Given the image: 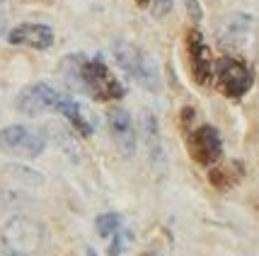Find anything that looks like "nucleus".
Masks as SVG:
<instances>
[{"instance_id": "nucleus-23", "label": "nucleus", "mask_w": 259, "mask_h": 256, "mask_svg": "<svg viewBox=\"0 0 259 256\" xmlns=\"http://www.w3.org/2000/svg\"><path fill=\"white\" fill-rule=\"evenodd\" d=\"M148 256H153V254H148Z\"/></svg>"}, {"instance_id": "nucleus-8", "label": "nucleus", "mask_w": 259, "mask_h": 256, "mask_svg": "<svg viewBox=\"0 0 259 256\" xmlns=\"http://www.w3.org/2000/svg\"><path fill=\"white\" fill-rule=\"evenodd\" d=\"M189 150H192V157L199 165H215L221 160V152H223L218 131L213 126L196 128L192 135V143H189Z\"/></svg>"}, {"instance_id": "nucleus-20", "label": "nucleus", "mask_w": 259, "mask_h": 256, "mask_svg": "<svg viewBox=\"0 0 259 256\" xmlns=\"http://www.w3.org/2000/svg\"><path fill=\"white\" fill-rule=\"evenodd\" d=\"M0 256H15V254H12V251H8L5 246H0Z\"/></svg>"}, {"instance_id": "nucleus-1", "label": "nucleus", "mask_w": 259, "mask_h": 256, "mask_svg": "<svg viewBox=\"0 0 259 256\" xmlns=\"http://www.w3.org/2000/svg\"><path fill=\"white\" fill-rule=\"evenodd\" d=\"M41 244H44V227L32 218L17 215L3 227V246L15 256H32L41 249Z\"/></svg>"}, {"instance_id": "nucleus-19", "label": "nucleus", "mask_w": 259, "mask_h": 256, "mask_svg": "<svg viewBox=\"0 0 259 256\" xmlns=\"http://www.w3.org/2000/svg\"><path fill=\"white\" fill-rule=\"evenodd\" d=\"M5 29H8V20H5V17L0 15V36L5 34Z\"/></svg>"}, {"instance_id": "nucleus-11", "label": "nucleus", "mask_w": 259, "mask_h": 256, "mask_svg": "<svg viewBox=\"0 0 259 256\" xmlns=\"http://www.w3.org/2000/svg\"><path fill=\"white\" fill-rule=\"evenodd\" d=\"M249 27H252V17L247 15H233L223 22V29H221V44L223 46H240L249 34Z\"/></svg>"}, {"instance_id": "nucleus-18", "label": "nucleus", "mask_w": 259, "mask_h": 256, "mask_svg": "<svg viewBox=\"0 0 259 256\" xmlns=\"http://www.w3.org/2000/svg\"><path fill=\"white\" fill-rule=\"evenodd\" d=\"M169 10H172V0H155V8H153L155 17H165Z\"/></svg>"}, {"instance_id": "nucleus-22", "label": "nucleus", "mask_w": 259, "mask_h": 256, "mask_svg": "<svg viewBox=\"0 0 259 256\" xmlns=\"http://www.w3.org/2000/svg\"><path fill=\"white\" fill-rule=\"evenodd\" d=\"M0 5H3V0H0Z\"/></svg>"}, {"instance_id": "nucleus-3", "label": "nucleus", "mask_w": 259, "mask_h": 256, "mask_svg": "<svg viewBox=\"0 0 259 256\" xmlns=\"http://www.w3.org/2000/svg\"><path fill=\"white\" fill-rule=\"evenodd\" d=\"M82 92L95 99H119L124 97L121 82L114 78V73L107 68V63L100 56L88 61L82 66Z\"/></svg>"}, {"instance_id": "nucleus-13", "label": "nucleus", "mask_w": 259, "mask_h": 256, "mask_svg": "<svg viewBox=\"0 0 259 256\" xmlns=\"http://www.w3.org/2000/svg\"><path fill=\"white\" fill-rule=\"evenodd\" d=\"M143 140H146V147H148V155L153 162H158L162 157V145H160V128H158V121L155 116L150 112H143Z\"/></svg>"}, {"instance_id": "nucleus-4", "label": "nucleus", "mask_w": 259, "mask_h": 256, "mask_svg": "<svg viewBox=\"0 0 259 256\" xmlns=\"http://www.w3.org/2000/svg\"><path fill=\"white\" fill-rule=\"evenodd\" d=\"M46 138L41 131L32 126H8L0 131V150L5 155L32 160V157L44 152Z\"/></svg>"}, {"instance_id": "nucleus-14", "label": "nucleus", "mask_w": 259, "mask_h": 256, "mask_svg": "<svg viewBox=\"0 0 259 256\" xmlns=\"http://www.w3.org/2000/svg\"><path fill=\"white\" fill-rule=\"evenodd\" d=\"M119 227H121V215H116V213H104V215L97 218V232H100V237H112Z\"/></svg>"}, {"instance_id": "nucleus-15", "label": "nucleus", "mask_w": 259, "mask_h": 256, "mask_svg": "<svg viewBox=\"0 0 259 256\" xmlns=\"http://www.w3.org/2000/svg\"><path fill=\"white\" fill-rule=\"evenodd\" d=\"M235 179L228 169H215V172H211V184L213 186H218V189H228L230 184H235Z\"/></svg>"}, {"instance_id": "nucleus-7", "label": "nucleus", "mask_w": 259, "mask_h": 256, "mask_svg": "<svg viewBox=\"0 0 259 256\" xmlns=\"http://www.w3.org/2000/svg\"><path fill=\"white\" fill-rule=\"evenodd\" d=\"M107 123H109V133H112L114 143L116 147L121 150L124 157H134L136 152V128H134V121L126 109H119L114 107L107 112Z\"/></svg>"}, {"instance_id": "nucleus-2", "label": "nucleus", "mask_w": 259, "mask_h": 256, "mask_svg": "<svg viewBox=\"0 0 259 256\" xmlns=\"http://www.w3.org/2000/svg\"><path fill=\"white\" fill-rule=\"evenodd\" d=\"M114 58H116V63L124 68L138 85H143L150 92H158L160 89L158 70L153 66V61L138 46H134L131 41H116L114 44Z\"/></svg>"}, {"instance_id": "nucleus-6", "label": "nucleus", "mask_w": 259, "mask_h": 256, "mask_svg": "<svg viewBox=\"0 0 259 256\" xmlns=\"http://www.w3.org/2000/svg\"><path fill=\"white\" fill-rule=\"evenodd\" d=\"M58 97H61V92H56L51 85L34 82V85L24 87L22 92L17 94L15 107H17V112L24 114V116H41V114L56 112Z\"/></svg>"}, {"instance_id": "nucleus-12", "label": "nucleus", "mask_w": 259, "mask_h": 256, "mask_svg": "<svg viewBox=\"0 0 259 256\" xmlns=\"http://www.w3.org/2000/svg\"><path fill=\"white\" fill-rule=\"evenodd\" d=\"M56 112L63 114V116H66L68 121L73 123V126H75L82 135H90L92 133L90 119H88V114L82 112V107H80L75 99H70V97H66V94H61V97H58V104H56Z\"/></svg>"}, {"instance_id": "nucleus-21", "label": "nucleus", "mask_w": 259, "mask_h": 256, "mask_svg": "<svg viewBox=\"0 0 259 256\" xmlns=\"http://www.w3.org/2000/svg\"><path fill=\"white\" fill-rule=\"evenodd\" d=\"M136 3H138V5H148L150 0H136Z\"/></svg>"}, {"instance_id": "nucleus-17", "label": "nucleus", "mask_w": 259, "mask_h": 256, "mask_svg": "<svg viewBox=\"0 0 259 256\" xmlns=\"http://www.w3.org/2000/svg\"><path fill=\"white\" fill-rule=\"evenodd\" d=\"M184 8H187V12H189V17H192L194 22L201 20V5H199V0H184Z\"/></svg>"}, {"instance_id": "nucleus-9", "label": "nucleus", "mask_w": 259, "mask_h": 256, "mask_svg": "<svg viewBox=\"0 0 259 256\" xmlns=\"http://www.w3.org/2000/svg\"><path fill=\"white\" fill-rule=\"evenodd\" d=\"M10 44L15 46H32V48H39L44 51L54 44V32L51 27L46 24H36V22H24L20 27H15L10 34H8Z\"/></svg>"}, {"instance_id": "nucleus-10", "label": "nucleus", "mask_w": 259, "mask_h": 256, "mask_svg": "<svg viewBox=\"0 0 259 256\" xmlns=\"http://www.w3.org/2000/svg\"><path fill=\"white\" fill-rule=\"evenodd\" d=\"M189 58H192V68H194V75L201 85H208L211 78H213V61H211V51L208 46L203 44L201 34L199 32H189Z\"/></svg>"}, {"instance_id": "nucleus-16", "label": "nucleus", "mask_w": 259, "mask_h": 256, "mask_svg": "<svg viewBox=\"0 0 259 256\" xmlns=\"http://www.w3.org/2000/svg\"><path fill=\"white\" fill-rule=\"evenodd\" d=\"M128 237H131L128 232L121 234L119 230H116V232H114V242H112V246H109V256H119V254H121V251L126 249V244H128Z\"/></svg>"}, {"instance_id": "nucleus-5", "label": "nucleus", "mask_w": 259, "mask_h": 256, "mask_svg": "<svg viewBox=\"0 0 259 256\" xmlns=\"http://www.w3.org/2000/svg\"><path fill=\"white\" fill-rule=\"evenodd\" d=\"M213 75L218 80V87L228 97H242L252 87V70L237 58H221L213 66Z\"/></svg>"}]
</instances>
